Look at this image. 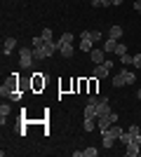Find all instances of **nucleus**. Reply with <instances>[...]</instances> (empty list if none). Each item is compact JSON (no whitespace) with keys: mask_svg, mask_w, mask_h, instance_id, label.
Segmentation results:
<instances>
[{"mask_svg":"<svg viewBox=\"0 0 141 157\" xmlns=\"http://www.w3.org/2000/svg\"><path fill=\"white\" fill-rule=\"evenodd\" d=\"M73 33H64V35H61V40H59V42H61V45H73Z\"/></svg>","mask_w":141,"mask_h":157,"instance_id":"nucleus-19","label":"nucleus"},{"mask_svg":"<svg viewBox=\"0 0 141 157\" xmlns=\"http://www.w3.org/2000/svg\"><path fill=\"white\" fill-rule=\"evenodd\" d=\"M33 47H21L19 49V63L24 66V68H28V66L33 63Z\"/></svg>","mask_w":141,"mask_h":157,"instance_id":"nucleus-2","label":"nucleus"},{"mask_svg":"<svg viewBox=\"0 0 141 157\" xmlns=\"http://www.w3.org/2000/svg\"><path fill=\"white\" fill-rule=\"evenodd\" d=\"M139 152H141L139 143H127V145H125V155H127V157H139Z\"/></svg>","mask_w":141,"mask_h":157,"instance_id":"nucleus-9","label":"nucleus"},{"mask_svg":"<svg viewBox=\"0 0 141 157\" xmlns=\"http://www.w3.org/2000/svg\"><path fill=\"white\" fill-rule=\"evenodd\" d=\"M134 10H136V12L141 14V0H134Z\"/></svg>","mask_w":141,"mask_h":157,"instance_id":"nucleus-31","label":"nucleus"},{"mask_svg":"<svg viewBox=\"0 0 141 157\" xmlns=\"http://www.w3.org/2000/svg\"><path fill=\"white\" fill-rule=\"evenodd\" d=\"M89 89H92V94L96 92V78H92V82H89Z\"/></svg>","mask_w":141,"mask_h":157,"instance_id":"nucleus-29","label":"nucleus"},{"mask_svg":"<svg viewBox=\"0 0 141 157\" xmlns=\"http://www.w3.org/2000/svg\"><path fill=\"white\" fill-rule=\"evenodd\" d=\"M113 5H122V0H113Z\"/></svg>","mask_w":141,"mask_h":157,"instance_id":"nucleus-33","label":"nucleus"},{"mask_svg":"<svg viewBox=\"0 0 141 157\" xmlns=\"http://www.w3.org/2000/svg\"><path fill=\"white\" fill-rule=\"evenodd\" d=\"M136 98H139V101H141V89H139V92H136Z\"/></svg>","mask_w":141,"mask_h":157,"instance_id":"nucleus-34","label":"nucleus"},{"mask_svg":"<svg viewBox=\"0 0 141 157\" xmlns=\"http://www.w3.org/2000/svg\"><path fill=\"white\" fill-rule=\"evenodd\" d=\"M115 45H118V40H115V38H106V40H104V52H106V54L115 52Z\"/></svg>","mask_w":141,"mask_h":157,"instance_id":"nucleus-11","label":"nucleus"},{"mask_svg":"<svg viewBox=\"0 0 141 157\" xmlns=\"http://www.w3.org/2000/svg\"><path fill=\"white\" fill-rule=\"evenodd\" d=\"M111 82H113V87H115V89H118V87H125V78H122V73L113 75V80H111Z\"/></svg>","mask_w":141,"mask_h":157,"instance_id":"nucleus-15","label":"nucleus"},{"mask_svg":"<svg viewBox=\"0 0 141 157\" xmlns=\"http://www.w3.org/2000/svg\"><path fill=\"white\" fill-rule=\"evenodd\" d=\"M99 110H96V96H89L87 105H85V120H96Z\"/></svg>","mask_w":141,"mask_h":157,"instance_id":"nucleus-3","label":"nucleus"},{"mask_svg":"<svg viewBox=\"0 0 141 157\" xmlns=\"http://www.w3.org/2000/svg\"><path fill=\"white\" fill-rule=\"evenodd\" d=\"M96 120H99V131H106L108 127H111V120H108V115H106V117H96Z\"/></svg>","mask_w":141,"mask_h":157,"instance_id":"nucleus-17","label":"nucleus"},{"mask_svg":"<svg viewBox=\"0 0 141 157\" xmlns=\"http://www.w3.org/2000/svg\"><path fill=\"white\" fill-rule=\"evenodd\" d=\"M127 131H129V143H139L141 145V131H139V127L132 124Z\"/></svg>","mask_w":141,"mask_h":157,"instance_id":"nucleus-8","label":"nucleus"},{"mask_svg":"<svg viewBox=\"0 0 141 157\" xmlns=\"http://www.w3.org/2000/svg\"><path fill=\"white\" fill-rule=\"evenodd\" d=\"M14 47H17V38H5V42H2V54H10L14 49Z\"/></svg>","mask_w":141,"mask_h":157,"instance_id":"nucleus-10","label":"nucleus"},{"mask_svg":"<svg viewBox=\"0 0 141 157\" xmlns=\"http://www.w3.org/2000/svg\"><path fill=\"white\" fill-rule=\"evenodd\" d=\"M82 152H85V157H96V155H99V150H96L94 145H89V148H85V150H82Z\"/></svg>","mask_w":141,"mask_h":157,"instance_id":"nucleus-21","label":"nucleus"},{"mask_svg":"<svg viewBox=\"0 0 141 157\" xmlns=\"http://www.w3.org/2000/svg\"><path fill=\"white\" fill-rule=\"evenodd\" d=\"M7 115H10V105H7V103H2V105H0V122H2V124H5Z\"/></svg>","mask_w":141,"mask_h":157,"instance_id":"nucleus-16","label":"nucleus"},{"mask_svg":"<svg viewBox=\"0 0 141 157\" xmlns=\"http://www.w3.org/2000/svg\"><path fill=\"white\" fill-rule=\"evenodd\" d=\"M33 87H35V89L45 87V80H42V75H40V73H35V78H33Z\"/></svg>","mask_w":141,"mask_h":157,"instance_id":"nucleus-20","label":"nucleus"},{"mask_svg":"<svg viewBox=\"0 0 141 157\" xmlns=\"http://www.w3.org/2000/svg\"><path fill=\"white\" fill-rule=\"evenodd\" d=\"M120 134H122V129L118 124H111L106 131H101V136H104V148H113V143L120 138Z\"/></svg>","mask_w":141,"mask_h":157,"instance_id":"nucleus-1","label":"nucleus"},{"mask_svg":"<svg viewBox=\"0 0 141 157\" xmlns=\"http://www.w3.org/2000/svg\"><path fill=\"white\" fill-rule=\"evenodd\" d=\"M92 40H94V42H99V40H101V31H92Z\"/></svg>","mask_w":141,"mask_h":157,"instance_id":"nucleus-28","label":"nucleus"},{"mask_svg":"<svg viewBox=\"0 0 141 157\" xmlns=\"http://www.w3.org/2000/svg\"><path fill=\"white\" fill-rule=\"evenodd\" d=\"M59 52H61V56L71 59V56H73V45H61L59 42Z\"/></svg>","mask_w":141,"mask_h":157,"instance_id":"nucleus-13","label":"nucleus"},{"mask_svg":"<svg viewBox=\"0 0 141 157\" xmlns=\"http://www.w3.org/2000/svg\"><path fill=\"white\" fill-rule=\"evenodd\" d=\"M96 129V120H85V131H94Z\"/></svg>","mask_w":141,"mask_h":157,"instance_id":"nucleus-22","label":"nucleus"},{"mask_svg":"<svg viewBox=\"0 0 141 157\" xmlns=\"http://www.w3.org/2000/svg\"><path fill=\"white\" fill-rule=\"evenodd\" d=\"M96 110H99V117H106L108 113H113V110H111V103H108V98H106V96H99V98H96Z\"/></svg>","mask_w":141,"mask_h":157,"instance_id":"nucleus-5","label":"nucleus"},{"mask_svg":"<svg viewBox=\"0 0 141 157\" xmlns=\"http://www.w3.org/2000/svg\"><path fill=\"white\" fill-rule=\"evenodd\" d=\"M132 66H134V68H141V54H136L134 59H132Z\"/></svg>","mask_w":141,"mask_h":157,"instance_id":"nucleus-26","label":"nucleus"},{"mask_svg":"<svg viewBox=\"0 0 141 157\" xmlns=\"http://www.w3.org/2000/svg\"><path fill=\"white\" fill-rule=\"evenodd\" d=\"M108 38H115V40L122 38V28L118 26V24H115V26H111V28H108Z\"/></svg>","mask_w":141,"mask_h":157,"instance_id":"nucleus-14","label":"nucleus"},{"mask_svg":"<svg viewBox=\"0 0 141 157\" xmlns=\"http://www.w3.org/2000/svg\"><path fill=\"white\" fill-rule=\"evenodd\" d=\"M118 141H120L122 145H127V143H129V131H122V134H120V138H118Z\"/></svg>","mask_w":141,"mask_h":157,"instance_id":"nucleus-23","label":"nucleus"},{"mask_svg":"<svg viewBox=\"0 0 141 157\" xmlns=\"http://www.w3.org/2000/svg\"><path fill=\"white\" fill-rule=\"evenodd\" d=\"M89 59L94 61V63H104V61H106V52H104V47H94L92 52H89Z\"/></svg>","mask_w":141,"mask_h":157,"instance_id":"nucleus-7","label":"nucleus"},{"mask_svg":"<svg viewBox=\"0 0 141 157\" xmlns=\"http://www.w3.org/2000/svg\"><path fill=\"white\" fill-rule=\"evenodd\" d=\"M132 59H134V56H129V54H125V56H120V61L125 66H132Z\"/></svg>","mask_w":141,"mask_h":157,"instance_id":"nucleus-25","label":"nucleus"},{"mask_svg":"<svg viewBox=\"0 0 141 157\" xmlns=\"http://www.w3.org/2000/svg\"><path fill=\"white\" fill-rule=\"evenodd\" d=\"M42 40H45V42H52V31H49V28L42 31Z\"/></svg>","mask_w":141,"mask_h":157,"instance_id":"nucleus-24","label":"nucleus"},{"mask_svg":"<svg viewBox=\"0 0 141 157\" xmlns=\"http://www.w3.org/2000/svg\"><path fill=\"white\" fill-rule=\"evenodd\" d=\"M94 40H92V31H82L80 33V49L82 52H92L94 49Z\"/></svg>","mask_w":141,"mask_h":157,"instance_id":"nucleus-4","label":"nucleus"},{"mask_svg":"<svg viewBox=\"0 0 141 157\" xmlns=\"http://www.w3.org/2000/svg\"><path fill=\"white\" fill-rule=\"evenodd\" d=\"M122 73V78H125V85H134V80H136V75L129 68H125V71H120Z\"/></svg>","mask_w":141,"mask_h":157,"instance_id":"nucleus-12","label":"nucleus"},{"mask_svg":"<svg viewBox=\"0 0 141 157\" xmlns=\"http://www.w3.org/2000/svg\"><path fill=\"white\" fill-rule=\"evenodd\" d=\"M108 73H111V68H108L106 63H96V66H94V71H92V78L104 80V78H108Z\"/></svg>","mask_w":141,"mask_h":157,"instance_id":"nucleus-6","label":"nucleus"},{"mask_svg":"<svg viewBox=\"0 0 141 157\" xmlns=\"http://www.w3.org/2000/svg\"><path fill=\"white\" fill-rule=\"evenodd\" d=\"M115 56H125V54H127V45H122V42H118V45H115Z\"/></svg>","mask_w":141,"mask_h":157,"instance_id":"nucleus-18","label":"nucleus"},{"mask_svg":"<svg viewBox=\"0 0 141 157\" xmlns=\"http://www.w3.org/2000/svg\"><path fill=\"white\" fill-rule=\"evenodd\" d=\"M108 120H111V124H118V113H108Z\"/></svg>","mask_w":141,"mask_h":157,"instance_id":"nucleus-27","label":"nucleus"},{"mask_svg":"<svg viewBox=\"0 0 141 157\" xmlns=\"http://www.w3.org/2000/svg\"><path fill=\"white\" fill-rule=\"evenodd\" d=\"M108 5H113V0H101V7H108Z\"/></svg>","mask_w":141,"mask_h":157,"instance_id":"nucleus-32","label":"nucleus"},{"mask_svg":"<svg viewBox=\"0 0 141 157\" xmlns=\"http://www.w3.org/2000/svg\"><path fill=\"white\" fill-rule=\"evenodd\" d=\"M10 98H14V101H19V98H21V94H19V92H12V94H10Z\"/></svg>","mask_w":141,"mask_h":157,"instance_id":"nucleus-30","label":"nucleus"}]
</instances>
